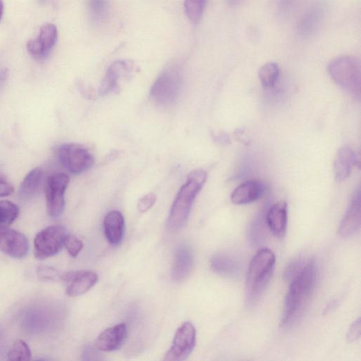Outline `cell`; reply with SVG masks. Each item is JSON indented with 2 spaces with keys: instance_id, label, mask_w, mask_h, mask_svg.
I'll list each match as a JSON object with an SVG mask.
<instances>
[{
  "instance_id": "obj_26",
  "label": "cell",
  "mask_w": 361,
  "mask_h": 361,
  "mask_svg": "<svg viewBox=\"0 0 361 361\" xmlns=\"http://www.w3.org/2000/svg\"><path fill=\"white\" fill-rule=\"evenodd\" d=\"M207 0H184V10L189 20L198 23L202 18Z\"/></svg>"
},
{
  "instance_id": "obj_14",
  "label": "cell",
  "mask_w": 361,
  "mask_h": 361,
  "mask_svg": "<svg viewBox=\"0 0 361 361\" xmlns=\"http://www.w3.org/2000/svg\"><path fill=\"white\" fill-rule=\"evenodd\" d=\"M135 64L128 60L117 61L112 63L106 71L99 87V92L104 95L116 92L119 88V80L134 72Z\"/></svg>"
},
{
  "instance_id": "obj_13",
  "label": "cell",
  "mask_w": 361,
  "mask_h": 361,
  "mask_svg": "<svg viewBox=\"0 0 361 361\" xmlns=\"http://www.w3.org/2000/svg\"><path fill=\"white\" fill-rule=\"evenodd\" d=\"M61 279L67 284L66 295L77 297L93 287L98 281V276L91 271H68L61 274Z\"/></svg>"
},
{
  "instance_id": "obj_5",
  "label": "cell",
  "mask_w": 361,
  "mask_h": 361,
  "mask_svg": "<svg viewBox=\"0 0 361 361\" xmlns=\"http://www.w3.org/2000/svg\"><path fill=\"white\" fill-rule=\"evenodd\" d=\"M183 84L180 67L171 64L162 71L154 82L151 90L152 99L159 106H170L177 101Z\"/></svg>"
},
{
  "instance_id": "obj_23",
  "label": "cell",
  "mask_w": 361,
  "mask_h": 361,
  "mask_svg": "<svg viewBox=\"0 0 361 361\" xmlns=\"http://www.w3.org/2000/svg\"><path fill=\"white\" fill-rule=\"evenodd\" d=\"M42 177L43 171L39 167L35 168L28 172L20 185V197L23 199L32 197L37 192Z\"/></svg>"
},
{
  "instance_id": "obj_2",
  "label": "cell",
  "mask_w": 361,
  "mask_h": 361,
  "mask_svg": "<svg viewBox=\"0 0 361 361\" xmlns=\"http://www.w3.org/2000/svg\"><path fill=\"white\" fill-rule=\"evenodd\" d=\"M207 173L200 169L190 172L186 182L180 188L171 205L167 219V228L174 232L186 223L192 204L207 180Z\"/></svg>"
},
{
  "instance_id": "obj_30",
  "label": "cell",
  "mask_w": 361,
  "mask_h": 361,
  "mask_svg": "<svg viewBox=\"0 0 361 361\" xmlns=\"http://www.w3.org/2000/svg\"><path fill=\"white\" fill-rule=\"evenodd\" d=\"M305 262V260L301 258L295 259L290 262L284 271L283 276L285 279L290 281L302 268Z\"/></svg>"
},
{
  "instance_id": "obj_24",
  "label": "cell",
  "mask_w": 361,
  "mask_h": 361,
  "mask_svg": "<svg viewBox=\"0 0 361 361\" xmlns=\"http://www.w3.org/2000/svg\"><path fill=\"white\" fill-rule=\"evenodd\" d=\"M279 67L274 62L264 64L258 71V76L261 84L265 89H271L275 85L279 79Z\"/></svg>"
},
{
  "instance_id": "obj_11",
  "label": "cell",
  "mask_w": 361,
  "mask_h": 361,
  "mask_svg": "<svg viewBox=\"0 0 361 361\" xmlns=\"http://www.w3.org/2000/svg\"><path fill=\"white\" fill-rule=\"evenodd\" d=\"M58 37V30L52 23L44 24L38 35L27 44V49L35 59H45L54 48Z\"/></svg>"
},
{
  "instance_id": "obj_37",
  "label": "cell",
  "mask_w": 361,
  "mask_h": 361,
  "mask_svg": "<svg viewBox=\"0 0 361 361\" xmlns=\"http://www.w3.org/2000/svg\"><path fill=\"white\" fill-rule=\"evenodd\" d=\"M228 2L230 4H238L240 0H227Z\"/></svg>"
},
{
  "instance_id": "obj_7",
  "label": "cell",
  "mask_w": 361,
  "mask_h": 361,
  "mask_svg": "<svg viewBox=\"0 0 361 361\" xmlns=\"http://www.w3.org/2000/svg\"><path fill=\"white\" fill-rule=\"evenodd\" d=\"M66 230L61 226H49L40 231L34 240V253L38 259L57 254L63 245Z\"/></svg>"
},
{
  "instance_id": "obj_8",
  "label": "cell",
  "mask_w": 361,
  "mask_h": 361,
  "mask_svg": "<svg viewBox=\"0 0 361 361\" xmlns=\"http://www.w3.org/2000/svg\"><path fill=\"white\" fill-rule=\"evenodd\" d=\"M69 183L67 174L58 173L49 176L45 182L44 192L48 214L59 216L65 207L64 192Z\"/></svg>"
},
{
  "instance_id": "obj_18",
  "label": "cell",
  "mask_w": 361,
  "mask_h": 361,
  "mask_svg": "<svg viewBox=\"0 0 361 361\" xmlns=\"http://www.w3.org/2000/svg\"><path fill=\"white\" fill-rule=\"evenodd\" d=\"M267 225L271 232L278 238H283L286 233L288 222L287 204L279 201L273 204L266 212Z\"/></svg>"
},
{
  "instance_id": "obj_10",
  "label": "cell",
  "mask_w": 361,
  "mask_h": 361,
  "mask_svg": "<svg viewBox=\"0 0 361 361\" xmlns=\"http://www.w3.org/2000/svg\"><path fill=\"white\" fill-rule=\"evenodd\" d=\"M27 237L20 231L8 226H0V250L16 259L25 257L28 252Z\"/></svg>"
},
{
  "instance_id": "obj_27",
  "label": "cell",
  "mask_w": 361,
  "mask_h": 361,
  "mask_svg": "<svg viewBox=\"0 0 361 361\" xmlns=\"http://www.w3.org/2000/svg\"><path fill=\"white\" fill-rule=\"evenodd\" d=\"M19 209L13 202L0 200V226H9L18 217Z\"/></svg>"
},
{
  "instance_id": "obj_17",
  "label": "cell",
  "mask_w": 361,
  "mask_h": 361,
  "mask_svg": "<svg viewBox=\"0 0 361 361\" xmlns=\"http://www.w3.org/2000/svg\"><path fill=\"white\" fill-rule=\"evenodd\" d=\"M194 264V255L188 245H180L175 253L171 276L176 282L185 280L190 275Z\"/></svg>"
},
{
  "instance_id": "obj_4",
  "label": "cell",
  "mask_w": 361,
  "mask_h": 361,
  "mask_svg": "<svg viewBox=\"0 0 361 361\" xmlns=\"http://www.w3.org/2000/svg\"><path fill=\"white\" fill-rule=\"evenodd\" d=\"M327 71L334 82L344 92L358 101L361 94V63L354 56H341L333 59Z\"/></svg>"
},
{
  "instance_id": "obj_16",
  "label": "cell",
  "mask_w": 361,
  "mask_h": 361,
  "mask_svg": "<svg viewBox=\"0 0 361 361\" xmlns=\"http://www.w3.org/2000/svg\"><path fill=\"white\" fill-rule=\"evenodd\" d=\"M127 336V327L123 323L116 324L104 330L97 336L95 345L99 350L110 352L117 350Z\"/></svg>"
},
{
  "instance_id": "obj_35",
  "label": "cell",
  "mask_w": 361,
  "mask_h": 361,
  "mask_svg": "<svg viewBox=\"0 0 361 361\" xmlns=\"http://www.w3.org/2000/svg\"><path fill=\"white\" fill-rule=\"evenodd\" d=\"M280 11L283 13L290 11L298 0H279Z\"/></svg>"
},
{
  "instance_id": "obj_15",
  "label": "cell",
  "mask_w": 361,
  "mask_h": 361,
  "mask_svg": "<svg viewBox=\"0 0 361 361\" xmlns=\"http://www.w3.org/2000/svg\"><path fill=\"white\" fill-rule=\"evenodd\" d=\"M361 209L360 191L357 189L352 197L350 203L341 221L338 234L343 238L354 235L360 228Z\"/></svg>"
},
{
  "instance_id": "obj_38",
  "label": "cell",
  "mask_w": 361,
  "mask_h": 361,
  "mask_svg": "<svg viewBox=\"0 0 361 361\" xmlns=\"http://www.w3.org/2000/svg\"><path fill=\"white\" fill-rule=\"evenodd\" d=\"M39 1H43V2H44V1H47V0H39Z\"/></svg>"
},
{
  "instance_id": "obj_36",
  "label": "cell",
  "mask_w": 361,
  "mask_h": 361,
  "mask_svg": "<svg viewBox=\"0 0 361 361\" xmlns=\"http://www.w3.org/2000/svg\"><path fill=\"white\" fill-rule=\"evenodd\" d=\"M3 11H4V4H3L2 0H0V20L2 17Z\"/></svg>"
},
{
  "instance_id": "obj_9",
  "label": "cell",
  "mask_w": 361,
  "mask_h": 361,
  "mask_svg": "<svg viewBox=\"0 0 361 361\" xmlns=\"http://www.w3.org/2000/svg\"><path fill=\"white\" fill-rule=\"evenodd\" d=\"M196 341V331L190 322L183 323L176 330L172 345L164 360L180 361L186 359L192 353Z\"/></svg>"
},
{
  "instance_id": "obj_3",
  "label": "cell",
  "mask_w": 361,
  "mask_h": 361,
  "mask_svg": "<svg viewBox=\"0 0 361 361\" xmlns=\"http://www.w3.org/2000/svg\"><path fill=\"white\" fill-rule=\"evenodd\" d=\"M276 262L269 248L259 250L250 261L246 276L245 292L249 304L255 303L268 285Z\"/></svg>"
},
{
  "instance_id": "obj_28",
  "label": "cell",
  "mask_w": 361,
  "mask_h": 361,
  "mask_svg": "<svg viewBox=\"0 0 361 361\" xmlns=\"http://www.w3.org/2000/svg\"><path fill=\"white\" fill-rule=\"evenodd\" d=\"M7 356L9 360H29L31 359V351L25 341L17 339L11 345Z\"/></svg>"
},
{
  "instance_id": "obj_25",
  "label": "cell",
  "mask_w": 361,
  "mask_h": 361,
  "mask_svg": "<svg viewBox=\"0 0 361 361\" xmlns=\"http://www.w3.org/2000/svg\"><path fill=\"white\" fill-rule=\"evenodd\" d=\"M90 18L95 23H104L109 13V0H88Z\"/></svg>"
},
{
  "instance_id": "obj_20",
  "label": "cell",
  "mask_w": 361,
  "mask_h": 361,
  "mask_svg": "<svg viewBox=\"0 0 361 361\" xmlns=\"http://www.w3.org/2000/svg\"><path fill=\"white\" fill-rule=\"evenodd\" d=\"M103 228L105 237L111 245L116 246L121 243L124 235L125 220L119 211H111L105 216Z\"/></svg>"
},
{
  "instance_id": "obj_12",
  "label": "cell",
  "mask_w": 361,
  "mask_h": 361,
  "mask_svg": "<svg viewBox=\"0 0 361 361\" xmlns=\"http://www.w3.org/2000/svg\"><path fill=\"white\" fill-rule=\"evenodd\" d=\"M326 11V4L324 1H317L310 6L298 22V34L302 38L313 36L319 28Z\"/></svg>"
},
{
  "instance_id": "obj_21",
  "label": "cell",
  "mask_w": 361,
  "mask_h": 361,
  "mask_svg": "<svg viewBox=\"0 0 361 361\" xmlns=\"http://www.w3.org/2000/svg\"><path fill=\"white\" fill-rule=\"evenodd\" d=\"M356 161V153L350 147L343 146L338 150L334 162L335 178L337 182H342L349 177Z\"/></svg>"
},
{
  "instance_id": "obj_29",
  "label": "cell",
  "mask_w": 361,
  "mask_h": 361,
  "mask_svg": "<svg viewBox=\"0 0 361 361\" xmlns=\"http://www.w3.org/2000/svg\"><path fill=\"white\" fill-rule=\"evenodd\" d=\"M63 245L72 257H76L83 247L82 242L78 238L71 234L66 235Z\"/></svg>"
},
{
  "instance_id": "obj_22",
  "label": "cell",
  "mask_w": 361,
  "mask_h": 361,
  "mask_svg": "<svg viewBox=\"0 0 361 361\" xmlns=\"http://www.w3.org/2000/svg\"><path fill=\"white\" fill-rule=\"evenodd\" d=\"M212 269L216 274L224 276H235L240 271V263L233 255L220 252L214 255L211 260Z\"/></svg>"
},
{
  "instance_id": "obj_6",
  "label": "cell",
  "mask_w": 361,
  "mask_h": 361,
  "mask_svg": "<svg viewBox=\"0 0 361 361\" xmlns=\"http://www.w3.org/2000/svg\"><path fill=\"white\" fill-rule=\"evenodd\" d=\"M57 157L61 164L72 173H80L94 164V157L90 152L79 144L66 143L56 149Z\"/></svg>"
},
{
  "instance_id": "obj_32",
  "label": "cell",
  "mask_w": 361,
  "mask_h": 361,
  "mask_svg": "<svg viewBox=\"0 0 361 361\" xmlns=\"http://www.w3.org/2000/svg\"><path fill=\"white\" fill-rule=\"evenodd\" d=\"M14 191V187L6 179V178L0 173V197H5L11 195Z\"/></svg>"
},
{
  "instance_id": "obj_1",
  "label": "cell",
  "mask_w": 361,
  "mask_h": 361,
  "mask_svg": "<svg viewBox=\"0 0 361 361\" xmlns=\"http://www.w3.org/2000/svg\"><path fill=\"white\" fill-rule=\"evenodd\" d=\"M316 279L315 261L309 259L290 281L280 324L281 327L292 325L302 314L314 290Z\"/></svg>"
},
{
  "instance_id": "obj_31",
  "label": "cell",
  "mask_w": 361,
  "mask_h": 361,
  "mask_svg": "<svg viewBox=\"0 0 361 361\" xmlns=\"http://www.w3.org/2000/svg\"><path fill=\"white\" fill-rule=\"evenodd\" d=\"M155 201L156 197L154 194H147L138 200L137 209L141 212H145L153 206Z\"/></svg>"
},
{
  "instance_id": "obj_34",
  "label": "cell",
  "mask_w": 361,
  "mask_h": 361,
  "mask_svg": "<svg viewBox=\"0 0 361 361\" xmlns=\"http://www.w3.org/2000/svg\"><path fill=\"white\" fill-rule=\"evenodd\" d=\"M39 276L44 279H53L54 278L59 277L61 279V274L51 267H42L38 270Z\"/></svg>"
},
{
  "instance_id": "obj_33",
  "label": "cell",
  "mask_w": 361,
  "mask_h": 361,
  "mask_svg": "<svg viewBox=\"0 0 361 361\" xmlns=\"http://www.w3.org/2000/svg\"><path fill=\"white\" fill-rule=\"evenodd\" d=\"M360 336V319L358 318L351 325L347 335L348 342H353L357 340Z\"/></svg>"
},
{
  "instance_id": "obj_19",
  "label": "cell",
  "mask_w": 361,
  "mask_h": 361,
  "mask_svg": "<svg viewBox=\"0 0 361 361\" xmlns=\"http://www.w3.org/2000/svg\"><path fill=\"white\" fill-rule=\"evenodd\" d=\"M264 192V185L255 180H247L237 186L231 194V201L237 205L247 204L258 200Z\"/></svg>"
}]
</instances>
